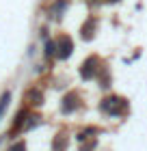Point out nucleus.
<instances>
[{"label":"nucleus","instance_id":"obj_12","mask_svg":"<svg viewBox=\"0 0 147 151\" xmlns=\"http://www.w3.org/2000/svg\"><path fill=\"white\" fill-rule=\"evenodd\" d=\"M93 147H95V140H91V142H89V145H85V147H82L80 151H91V149H93Z\"/></svg>","mask_w":147,"mask_h":151},{"label":"nucleus","instance_id":"obj_4","mask_svg":"<svg viewBox=\"0 0 147 151\" xmlns=\"http://www.w3.org/2000/svg\"><path fill=\"white\" fill-rule=\"evenodd\" d=\"M78 106H80L78 95H76V93H67L65 97H63V106H61V110L65 112V114H72V112H74Z\"/></svg>","mask_w":147,"mask_h":151},{"label":"nucleus","instance_id":"obj_1","mask_svg":"<svg viewBox=\"0 0 147 151\" xmlns=\"http://www.w3.org/2000/svg\"><path fill=\"white\" fill-rule=\"evenodd\" d=\"M125 108H128V101H125L123 97H106L100 104V110L102 112H106V114H119V112H123Z\"/></svg>","mask_w":147,"mask_h":151},{"label":"nucleus","instance_id":"obj_10","mask_svg":"<svg viewBox=\"0 0 147 151\" xmlns=\"http://www.w3.org/2000/svg\"><path fill=\"white\" fill-rule=\"evenodd\" d=\"M46 54H48V56H52V54H56V43H52V41H48V43H46Z\"/></svg>","mask_w":147,"mask_h":151},{"label":"nucleus","instance_id":"obj_6","mask_svg":"<svg viewBox=\"0 0 147 151\" xmlns=\"http://www.w3.org/2000/svg\"><path fill=\"white\" fill-rule=\"evenodd\" d=\"M26 97L30 99V104H35V106H39L41 101H43V95H41V91H37V88H33V91H28V95Z\"/></svg>","mask_w":147,"mask_h":151},{"label":"nucleus","instance_id":"obj_8","mask_svg":"<svg viewBox=\"0 0 147 151\" xmlns=\"http://www.w3.org/2000/svg\"><path fill=\"white\" fill-rule=\"evenodd\" d=\"M26 114H28L26 110H22V112L17 114V119H15V125H13V132H15V129H20V127H22V123L26 121Z\"/></svg>","mask_w":147,"mask_h":151},{"label":"nucleus","instance_id":"obj_11","mask_svg":"<svg viewBox=\"0 0 147 151\" xmlns=\"http://www.w3.org/2000/svg\"><path fill=\"white\" fill-rule=\"evenodd\" d=\"M9 151H26V145H24V142H15Z\"/></svg>","mask_w":147,"mask_h":151},{"label":"nucleus","instance_id":"obj_2","mask_svg":"<svg viewBox=\"0 0 147 151\" xmlns=\"http://www.w3.org/2000/svg\"><path fill=\"white\" fill-rule=\"evenodd\" d=\"M97 69H100V60H97L95 56H89L85 63H82V67H80V76L85 80H91V78H95Z\"/></svg>","mask_w":147,"mask_h":151},{"label":"nucleus","instance_id":"obj_3","mask_svg":"<svg viewBox=\"0 0 147 151\" xmlns=\"http://www.w3.org/2000/svg\"><path fill=\"white\" fill-rule=\"evenodd\" d=\"M72 52H74V41L69 39V37H61L59 43H56V54H59V58H67Z\"/></svg>","mask_w":147,"mask_h":151},{"label":"nucleus","instance_id":"obj_5","mask_svg":"<svg viewBox=\"0 0 147 151\" xmlns=\"http://www.w3.org/2000/svg\"><path fill=\"white\" fill-rule=\"evenodd\" d=\"M93 32H95V19L91 17V19H87L85 24H82V30H80V35H82V39H93Z\"/></svg>","mask_w":147,"mask_h":151},{"label":"nucleus","instance_id":"obj_7","mask_svg":"<svg viewBox=\"0 0 147 151\" xmlns=\"http://www.w3.org/2000/svg\"><path fill=\"white\" fill-rule=\"evenodd\" d=\"M52 147H54V151H65L67 149V138L63 134H59L56 138H54V145Z\"/></svg>","mask_w":147,"mask_h":151},{"label":"nucleus","instance_id":"obj_9","mask_svg":"<svg viewBox=\"0 0 147 151\" xmlns=\"http://www.w3.org/2000/svg\"><path fill=\"white\" fill-rule=\"evenodd\" d=\"M9 99H11V95H9V93H4V95H2V99H0V114L4 112V108H7V106H9Z\"/></svg>","mask_w":147,"mask_h":151},{"label":"nucleus","instance_id":"obj_13","mask_svg":"<svg viewBox=\"0 0 147 151\" xmlns=\"http://www.w3.org/2000/svg\"><path fill=\"white\" fill-rule=\"evenodd\" d=\"M108 2H117V0H108Z\"/></svg>","mask_w":147,"mask_h":151}]
</instances>
